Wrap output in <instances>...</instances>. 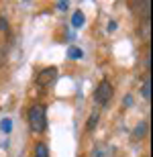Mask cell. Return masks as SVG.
Returning <instances> with one entry per match:
<instances>
[{
    "mask_svg": "<svg viewBox=\"0 0 153 157\" xmlns=\"http://www.w3.org/2000/svg\"><path fill=\"white\" fill-rule=\"evenodd\" d=\"M84 53H82V49H78V47H70V51H67V57L70 59H80Z\"/></svg>",
    "mask_w": 153,
    "mask_h": 157,
    "instance_id": "obj_10",
    "label": "cell"
},
{
    "mask_svg": "<svg viewBox=\"0 0 153 157\" xmlns=\"http://www.w3.org/2000/svg\"><path fill=\"white\" fill-rule=\"evenodd\" d=\"M57 80V70L55 67H45L37 74V84L41 88H47V86H53Z\"/></svg>",
    "mask_w": 153,
    "mask_h": 157,
    "instance_id": "obj_3",
    "label": "cell"
},
{
    "mask_svg": "<svg viewBox=\"0 0 153 157\" xmlns=\"http://www.w3.org/2000/svg\"><path fill=\"white\" fill-rule=\"evenodd\" d=\"M114 155V147L106 145V143H96L90 149V157H112Z\"/></svg>",
    "mask_w": 153,
    "mask_h": 157,
    "instance_id": "obj_4",
    "label": "cell"
},
{
    "mask_svg": "<svg viewBox=\"0 0 153 157\" xmlns=\"http://www.w3.org/2000/svg\"><path fill=\"white\" fill-rule=\"evenodd\" d=\"M147 122H139L137 124V128H135V137H143V135H147Z\"/></svg>",
    "mask_w": 153,
    "mask_h": 157,
    "instance_id": "obj_9",
    "label": "cell"
},
{
    "mask_svg": "<svg viewBox=\"0 0 153 157\" xmlns=\"http://www.w3.org/2000/svg\"><path fill=\"white\" fill-rule=\"evenodd\" d=\"M57 8L59 10H65L67 8V2H57Z\"/></svg>",
    "mask_w": 153,
    "mask_h": 157,
    "instance_id": "obj_13",
    "label": "cell"
},
{
    "mask_svg": "<svg viewBox=\"0 0 153 157\" xmlns=\"http://www.w3.org/2000/svg\"><path fill=\"white\" fill-rule=\"evenodd\" d=\"M141 96H143L145 100L151 98V82H149V80H145V84L141 86Z\"/></svg>",
    "mask_w": 153,
    "mask_h": 157,
    "instance_id": "obj_8",
    "label": "cell"
},
{
    "mask_svg": "<svg viewBox=\"0 0 153 157\" xmlns=\"http://www.w3.org/2000/svg\"><path fill=\"white\" fill-rule=\"evenodd\" d=\"M10 127H12V121H10V118H2V122H0L2 133H10Z\"/></svg>",
    "mask_w": 153,
    "mask_h": 157,
    "instance_id": "obj_11",
    "label": "cell"
},
{
    "mask_svg": "<svg viewBox=\"0 0 153 157\" xmlns=\"http://www.w3.org/2000/svg\"><path fill=\"white\" fill-rule=\"evenodd\" d=\"M131 104H133V96H131V94H129V96L124 98V106H131Z\"/></svg>",
    "mask_w": 153,
    "mask_h": 157,
    "instance_id": "obj_12",
    "label": "cell"
},
{
    "mask_svg": "<svg viewBox=\"0 0 153 157\" xmlns=\"http://www.w3.org/2000/svg\"><path fill=\"white\" fill-rule=\"evenodd\" d=\"M98 121H100V114L98 112H92L88 118V122H86V131H94V127L98 124Z\"/></svg>",
    "mask_w": 153,
    "mask_h": 157,
    "instance_id": "obj_7",
    "label": "cell"
},
{
    "mask_svg": "<svg viewBox=\"0 0 153 157\" xmlns=\"http://www.w3.org/2000/svg\"><path fill=\"white\" fill-rule=\"evenodd\" d=\"M35 157H49V147L47 143H43V141H39L35 145Z\"/></svg>",
    "mask_w": 153,
    "mask_h": 157,
    "instance_id": "obj_5",
    "label": "cell"
},
{
    "mask_svg": "<svg viewBox=\"0 0 153 157\" xmlns=\"http://www.w3.org/2000/svg\"><path fill=\"white\" fill-rule=\"evenodd\" d=\"M29 128L37 135L45 133V128H47V108L43 104H35L29 108Z\"/></svg>",
    "mask_w": 153,
    "mask_h": 157,
    "instance_id": "obj_1",
    "label": "cell"
},
{
    "mask_svg": "<svg viewBox=\"0 0 153 157\" xmlns=\"http://www.w3.org/2000/svg\"><path fill=\"white\" fill-rule=\"evenodd\" d=\"M112 94H114V88H112V84L108 80H102L100 84H98V88H96V92H94V102L96 104H108L112 98Z\"/></svg>",
    "mask_w": 153,
    "mask_h": 157,
    "instance_id": "obj_2",
    "label": "cell"
},
{
    "mask_svg": "<svg viewBox=\"0 0 153 157\" xmlns=\"http://www.w3.org/2000/svg\"><path fill=\"white\" fill-rule=\"evenodd\" d=\"M84 23H86V17H84V12H82V10H76V12H74V17H71V25H74L76 29H80Z\"/></svg>",
    "mask_w": 153,
    "mask_h": 157,
    "instance_id": "obj_6",
    "label": "cell"
}]
</instances>
